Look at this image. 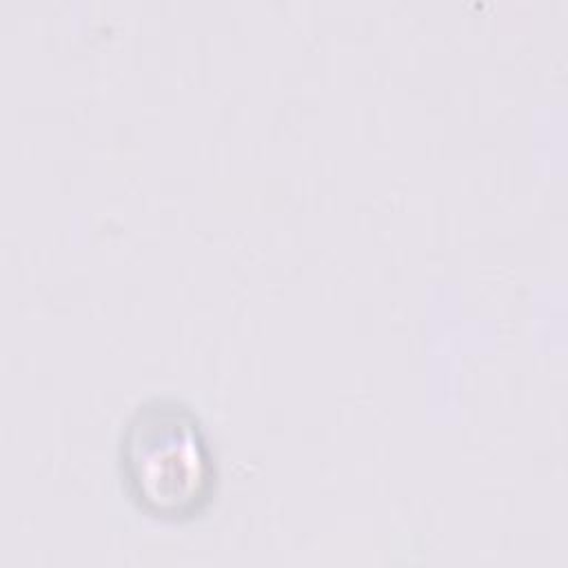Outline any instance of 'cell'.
Segmentation results:
<instances>
[{
  "label": "cell",
  "mask_w": 568,
  "mask_h": 568,
  "mask_svg": "<svg viewBox=\"0 0 568 568\" xmlns=\"http://www.w3.org/2000/svg\"><path fill=\"white\" fill-rule=\"evenodd\" d=\"M118 468L131 504L164 524L202 517L215 495L217 468L197 413L178 397H149L129 415Z\"/></svg>",
  "instance_id": "cell-1"
}]
</instances>
